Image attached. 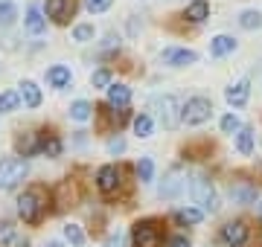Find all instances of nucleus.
Returning <instances> with one entry per match:
<instances>
[{
    "mask_svg": "<svg viewBox=\"0 0 262 247\" xmlns=\"http://www.w3.org/2000/svg\"><path fill=\"white\" fill-rule=\"evenodd\" d=\"M189 192H192V201H195L204 212H215V209H219V195H215L213 183L207 181L204 175H195V178L189 181Z\"/></svg>",
    "mask_w": 262,
    "mask_h": 247,
    "instance_id": "f257e3e1",
    "label": "nucleus"
},
{
    "mask_svg": "<svg viewBox=\"0 0 262 247\" xmlns=\"http://www.w3.org/2000/svg\"><path fill=\"white\" fill-rule=\"evenodd\" d=\"M155 108H158V116H160V122H163V128H178V122L184 119V108L178 105V99L172 93H166V96H158L155 99Z\"/></svg>",
    "mask_w": 262,
    "mask_h": 247,
    "instance_id": "f03ea898",
    "label": "nucleus"
},
{
    "mask_svg": "<svg viewBox=\"0 0 262 247\" xmlns=\"http://www.w3.org/2000/svg\"><path fill=\"white\" fill-rule=\"evenodd\" d=\"M27 160H18V157H12V160H3L0 163V189H15L24 178H27Z\"/></svg>",
    "mask_w": 262,
    "mask_h": 247,
    "instance_id": "7ed1b4c3",
    "label": "nucleus"
},
{
    "mask_svg": "<svg viewBox=\"0 0 262 247\" xmlns=\"http://www.w3.org/2000/svg\"><path fill=\"white\" fill-rule=\"evenodd\" d=\"M18 212L27 224H38L41 221V212H44V201H41V192L29 189L18 198Z\"/></svg>",
    "mask_w": 262,
    "mask_h": 247,
    "instance_id": "20e7f679",
    "label": "nucleus"
},
{
    "mask_svg": "<svg viewBox=\"0 0 262 247\" xmlns=\"http://www.w3.org/2000/svg\"><path fill=\"white\" fill-rule=\"evenodd\" d=\"M210 116H213V102H210V99H204V96L187 99V105H184V122L187 125H201V122H207Z\"/></svg>",
    "mask_w": 262,
    "mask_h": 247,
    "instance_id": "39448f33",
    "label": "nucleus"
},
{
    "mask_svg": "<svg viewBox=\"0 0 262 247\" xmlns=\"http://www.w3.org/2000/svg\"><path fill=\"white\" fill-rule=\"evenodd\" d=\"M134 247H160V227L155 221H137L131 230Z\"/></svg>",
    "mask_w": 262,
    "mask_h": 247,
    "instance_id": "423d86ee",
    "label": "nucleus"
},
{
    "mask_svg": "<svg viewBox=\"0 0 262 247\" xmlns=\"http://www.w3.org/2000/svg\"><path fill=\"white\" fill-rule=\"evenodd\" d=\"M248 233H251V230H248L245 221H230V224L222 227V238H225V244H230V247H245Z\"/></svg>",
    "mask_w": 262,
    "mask_h": 247,
    "instance_id": "0eeeda50",
    "label": "nucleus"
},
{
    "mask_svg": "<svg viewBox=\"0 0 262 247\" xmlns=\"http://www.w3.org/2000/svg\"><path fill=\"white\" fill-rule=\"evenodd\" d=\"M96 186H99V192H105V195L117 192V186H120V169H117V166H102L99 175H96Z\"/></svg>",
    "mask_w": 262,
    "mask_h": 247,
    "instance_id": "6e6552de",
    "label": "nucleus"
},
{
    "mask_svg": "<svg viewBox=\"0 0 262 247\" xmlns=\"http://www.w3.org/2000/svg\"><path fill=\"white\" fill-rule=\"evenodd\" d=\"M47 15L56 23H67V18H73V0H47Z\"/></svg>",
    "mask_w": 262,
    "mask_h": 247,
    "instance_id": "1a4fd4ad",
    "label": "nucleus"
},
{
    "mask_svg": "<svg viewBox=\"0 0 262 247\" xmlns=\"http://www.w3.org/2000/svg\"><path fill=\"white\" fill-rule=\"evenodd\" d=\"M195 53L192 50H163V64H172V67H187V64H195Z\"/></svg>",
    "mask_w": 262,
    "mask_h": 247,
    "instance_id": "9d476101",
    "label": "nucleus"
},
{
    "mask_svg": "<svg viewBox=\"0 0 262 247\" xmlns=\"http://www.w3.org/2000/svg\"><path fill=\"white\" fill-rule=\"evenodd\" d=\"M248 96H251V85H248V82H236V85H230L225 90V99L233 105V108H242V105L248 102Z\"/></svg>",
    "mask_w": 262,
    "mask_h": 247,
    "instance_id": "9b49d317",
    "label": "nucleus"
},
{
    "mask_svg": "<svg viewBox=\"0 0 262 247\" xmlns=\"http://www.w3.org/2000/svg\"><path fill=\"white\" fill-rule=\"evenodd\" d=\"M181 189H184V181H181V169L175 166L160 186V198H175V195H181Z\"/></svg>",
    "mask_w": 262,
    "mask_h": 247,
    "instance_id": "f8f14e48",
    "label": "nucleus"
},
{
    "mask_svg": "<svg viewBox=\"0 0 262 247\" xmlns=\"http://www.w3.org/2000/svg\"><path fill=\"white\" fill-rule=\"evenodd\" d=\"M131 102V90L125 85H108V105L111 108H125Z\"/></svg>",
    "mask_w": 262,
    "mask_h": 247,
    "instance_id": "ddd939ff",
    "label": "nucleus"
},
{
    "mask_svg": "<svg viewBox=\"0 0 262 247\" xmlns=\"http://www.w3.org/2000/svg\"><path fill=\"white\" fill-rule=\"evenodd\" d=\"M233 50H236V41L230 38V35H215L213 44H210V53H213L215 58L227 56V53H233Z\"/></svg>",
    "mask_w": 262,
    "mask_h": 247,
    "instance_id": "4468645a",
    "label": "nucleus"
},
{
    "mask_svg": "<svg viewBox=\"0 0 262 247\" xmlns=\"http://www.w3.org/2000/svg\"><path fill=\"white\" fill-rule=\"evenodd\" d=\"M20 99H24L27 108H38V105H41V90H38L35 82H24V85H20Z\"/></svg>",
    "mask_w": 262,
    "mask_h": 247,
    "instance_id": "2eb2a0df",
    "label": "nucleus"
},
{
    "mask_svg": "<svg viewBox=\"0 0 262 247\" xmlns=\"http://www.w3.org/2000/svg\"><path fill=\"white\" fill-rule=\"evenodd\" d=\"M207 15H210V6H207V0H195V3H189L187 12H184V18L192 20V23H201Z\"/></svg>",
    "mask_w": 262,
    "mask_h": 247,
    "instance_id": "dca6fc26",
    "label": "nucleus"
},
{
    "mask_svg": "<svg viewBox=\"0 0 262 247\" xmlns=\"http://www.w3.org/2000/svg\"><path fill=\"white\" fill-rule=\"evenodd\" d=\"M44 27H47V23H44V18H41V9H38V6H29L27 9V29L32 32V35H41Z\"/></svg>",
    "mask_w": 262,
    "mask_h": 247,
    "instance_id": "f3484780",
    "label": "nucleus"
},
{
    "mask_svg": "<svg viewBox=\"0 0 262 247\" xmlns=\"http://www.w3.org/2000/svg\"><path fill=\"white\" fill-rule=\"evenodd\" d=\"M230 198L236 204H256V189L253 186H230Z\"/></svg>",
    "mask_w": 262,
    "mask_h": 247,
    "instance_id": "a211bd4d",
    "label": "nucleus"
},
{
    "mask_svg": "<svg viewBox=\"0 0 262 247\" xmlns=\"http://www.w3.org/2000/svg\"><path fill=\"white\" fill-rule=\"evenodd\" d=\"M204 218V209H195V207H187V209H178L175 212V221L178 224H198Z\"/></svg>",
    "mask_w": 262,
    "mask_h": 247,
    "instance_id": "6ab92c4d",
    "label": "nucleus"
},
{
    "mask_svg": "<svg viewBox=\"0 0 262 247\" xmlns=\"http://www.w3.org/2000/svg\"><path fill=\"white\" fill-rule=\"evenodd\" d=\"M15 145H18V152H24V157L41 152V143H35V134H24V137H18Z\"/></svg>",
    "mask_w": 262,
    "mask_h": 247,
    "instance_id": "aec40b11",
    "label": "nucleus"
},
{
    "mask_svg": "<svg viewBox=\"0 0 262 247\" xmlns=\"http://www.w3.org/2000/svg\"><path fill=\"white\" fill-rule=\"evenodd\" d=\"M47 79H50V85L53 87H67L70 85V70L58 64V67H53V70L47 73Z\"/></svg>",
    "mask_w": 262,
    "mask_h": 247,
    "instance_id": "412c9836",
    "label": "nucleus"
},
{
    "mask_svg": "<svg viewBox=\"0 0 262 247\" xmlns=\"http://www.w3.org/2000/svg\"><path fill=\"white\" fill-rule=\"evenodd\" d=\"M239 27H242V29H259L262 27V15L256 9L242 12V15H239Z\"/></svg>",
    "mask_w": 262,
    "mask_h": 247,
    "instance_id": "4be33fe9",
    "label": "nucleus"
},
{
    "mask_svg": "<svg viewBox=\"0 0 262 247\" xmlns=\"http://www.w3.org/2000/svg\"><path fill=\"white\" fill-rule=\"evenodd\" d=\"M41 152L47 154V157H58V154H61V140H58L56 134H47V137L41 140Z\"/></svg>",
    "mask_w": 262,
    "mask_h": 247,
    "instance_id": "5701e85b",
    "label": "nucleus"
},
{
    "mask_svg": "<svg viewBox=\"0 0 262 247\" xmlns=\"http://www.w3.org/2000/svg\"><path fill=\"white\" fill-rule=\"evenodd\" d=\"M236 149H239V154H253V131L251 128H242L239 131V143H236Z\"/></svg>",
    "mask_w": 262,
    "mask_h": 247,
    "instance_id": "b1692460",
    "label": "nucleus"
},
{
    "mask_svg": "<svg viewBox=\"0 0 262 247\" xmlns=\"http://www.w3.org/2000/svg\"><path fill=\"white\" fill-rule=\"evenodd\" d=\"M20 102V93H15V90H6V93H0V114H9V111H15Z\"/></svg>",
    "mask_w": 262,
    "mask_h": 247,
    "instance_id": "393cba45",
    "label": "nucleus"
},
{
    "mask_svg": "<svg viewBox=\"0 0 262 247\" xmlns=\"http://www.w3.org/2000/svg\"><path fill=\"white\" fill-rule=\"evenodd\" d=\"M151 175H155V163H151V157H143V160L137 163V178H140L143 183H149Z\"/></svg>",
    "mask_w": 262,
    "mask_h": 247,
    "instance_id": "a878e982",
    "label": "nucleus"
},
{
    "mask_svg": "<svg viewBox=\"0 0 262 247\" xmlns=\"http://www.w3.org/2000/svg\"><path fill=\"white\" fill-rule=\"evenodd\" d=\"M15 18H18L15 6H12L9 0H0V23H3V27H9V23H12Z\"/></svg>",
    "mask_w": 262,
    "mask_h": 247,
    "instance_id": "bb28decb",
    "label": "nucleus"
},
{
    "mask_svg": "<svg viewBox=\"0 0 262 247\" xmlns=\"http://www.w3.org/2000/svg\"><path fill=\"white\" fill-rule=\"evenodd\" d=\"M70 116H73V119H79V122H84V119L91 116V105L82 102V99H79V102H73V105H70Z\"/></svg>",
    "mask_w": 262,
    "mask_h": 247,
    "instance_id": "cd10ccee",
    "label": "nucleus"
},
{
    "mask_svg": "<svg viewBox=\"0 0 262 247\" xmlns=\"http://www.w3.org/2000/svg\"><path fill=\"white\" fill-rule=\"evenodd\" d=\"M134 134H137V137H151V119L146 114H140L134 119Z\"/></svg>",
    "mask_w": 262,
    "mask_h": 247,
    "instance_id": "c85d7f7f",
    "label": "nucleus"
},
{
    "mask_svg": "<svg viewBox=\"0 0 262 247\" xmlns=\"http://www.w3.org/2000/svg\"><path fill=\"white\" fill-rule=\"evenodd\" d=\"M64 236H67V241H70V244H76V247L84 244V233L76 227V224H67V227H64Z\"/></svg>",
    "mask_w": 262,
    "mask_h": 247,
    "instance_id": "c756f323",
    "label": "nucleus"
},
{
    "mask_svg": "<svg viewBox=\"0 0 262 247\" xmlns=\"http://www.w3.org/2000/svg\"><path fill=\"white\" fill-rule=\"evenodd\" d=\"M222 131H225V134L242 131V122H239V116H236V114H227V116H222Z\"/></svg>",
    "mask_w": 262,
    "mask_h": 247,
    "instance_id": "7c9ffc66",
    "label": "nucleus"
},
{
    "mask_svg": "<svg viewBox=\"0 0 262 247\" xmlns=\"http://www.w3.org/2000/svg\"><path fill=\"white\" fill-rule=\"evenodd\" d=\"M111 3L114 0H84V9L91 12V15H99V12H105Z\"/></svg>",
    "mask_w": 262,
    "mask_h": 247,
    "instance_id": "2f4dec72",
    "label": "nucleus"
},
{
    "mask_svg": "<svg viewBox=\"0 0 262 247\" xmlns=\"http://www.w3.org/2000/svg\"><path fill=\"white\" fill-rule=\"evenodd\" d=\"M12 238H15V227L9 221H0V244H12Z\"/></svg>",
    "mask_w": 262,
    "mask_h": 247,
    "instance_id": "473e14b6",
    "label": "nucleus"
},
{
    "mask_svg": "<svg viewBox=\"0 0 262 247\" xmlns=\"http://www.w3.org/2000/svg\"><path fill=\"white\" fill-rule=\"evenodd\" d=\"M73 38H76V41L94 38V27H91V23H82V27H76V29H73Z\"/></svg>",
    "mask_w": 262,
    "mask_h": 247,
    "instance_id": "72a5a7b5",
    "label": "nucleus"
},
{
    "mask_svg": "<svg viewBox=\"0 0 262 247\" xmlns=\"http://www.w3.org/2000/svg\"><path fill=\"white\" fill-rule=\"evenodd\" d=\"M108 82H111V73H108V70H96L94 73V85L96 87H108Z\"/></svg>",
    "mask_w": 262,
    "mask_h": 247,
    "instance_id": "f704fd0d",
    "label": "nucleus"
},
{
    "mask_svg": "<svg viewBox=\"0 0 262 247\" xmlns=\"http://www.w3.org/2000/svg\"><path fill=\"white\" fill-rule=\"evenodd\" d=\"M108 152H111V154H122V152H125V143H122L120 137H114L111 143H108Z\"/></svg>",
    "mask_w": 262,
    "mask_h": 247,
    "instance_id": "c9c22d12",
    "label": "nucleus"
},
{
    "mask_svg": "<svg viewBox=\"0 0 262 247\" xmlns=\"http://www.w3.org/2000/svg\"><path fill=\"white\" fill-rule=\"evenodd\" d=\"M105 247H125V236H120V233H117V236H111L108 241H105Z\"/></svg>",
    "mask_w": 262,
    "mask_h": 247,
    "instance_id": "e433bc0d",
    "label": "nucleus"
},
{
    "mask_svg": "<svg viewBox=\"0 0 262 247\" xmlns=\"http://www.w3.org/2000/svg\"><path fill=\"white\" fill-rule=\"evenodd\" d=\"M172 247H189V238H184V236L172 238Z\"/></svg>",
    "mask_w": 262,
    "mask_h": 247,
    "instance_id": "4c0bfd02",
    "label": "nucleus"
},
{
    "mask_svg": "<svg viewBox=\"0 0 262 247\" xmlns=\"http://www.w3.org/2000/svg\"><path fill=\"white\" fill-rule=\"evenodd\" d=\"M47 247H61V244H58V241H50V244Z\"/></svg>",
    "mask_w": 262,
    "mask_h": 247,
    "instance_id": "58836bf2",
    "label": "nucleus"
},
{
    "mask_svg": "<svg viewBox=\"0 0 262 247\" xmlns=\"http://www.w3.org/2000/svg\"><path fill=\"white\" fill-rule=\"evenodd\" d=\"M18 247H29V244H27V241H20V244H18Z\"/></svg>",
    "mask_w": 262,
    "mask_h": 247,
    "instance_id": "ea45409f",
    "label": "nucleus"
}]
</instances>
